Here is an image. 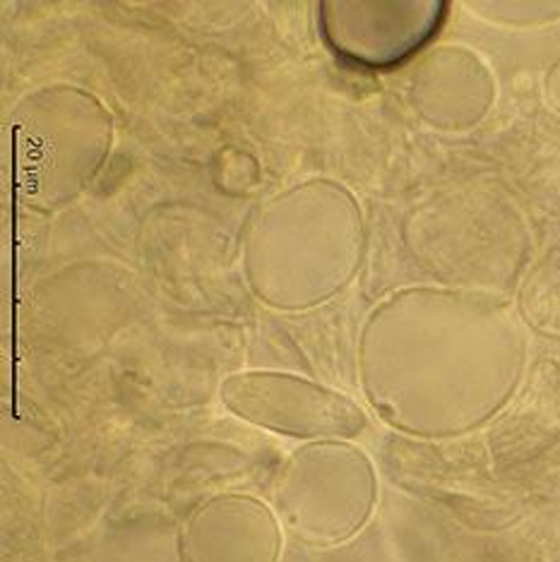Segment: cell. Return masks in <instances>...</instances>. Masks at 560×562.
I'll list each match as a JSON object with an SVG mask.
<instances>
[{"instance_id":"obj_1","label":"cell","mask_w":560,"mask_h":562,"mask_svg":"<svg viewBox=\"0 0 560 562\" xmlns=\"http://www.w3.org/2000/svg\"><path fill=\"white\" fill-rule=\"evenodd\" d=\"M234 416L289 438H354L366 416L347 394L287 373H236L222 382Z\"/></svg>"}]
</instances>
